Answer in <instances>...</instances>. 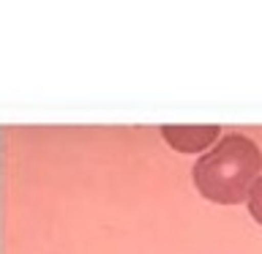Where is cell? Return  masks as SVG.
Returning <instances> with one entry per match:
<instances>
[{
	"label": "cell",
	"mask_w": 262,
	"mask_h": 254,
	"mask_svg": "<svg viewBox=\"0 0 262 254\" xmlns=\"http://www.w3.org/2000/svg\"><path fill=\"white\" fill-rule=\"evenodd\" d=\"M262 172V151L243 134L221 137L208 153L196 159L191 175L200 194L219 205H237Z\"/></svg>",
	"instance_id": "1"
},
{
	"label": "cell",
	"mask_w": 262,
	"mask_h": 254,
	"mask_svg": "<svg viewBox=\"0 0 262 254\" xmlns=\"http://www.w3.org/2000/svg\"><path fill=\"white\" fill-rule=\"evenodd\" d=\"M161 137L178 153H202L213 142H219V126H161Z\"/></svg>",
	"instance_id": "2"
},
{
	"label": "cell",
	"mask_w": 262,
	"mask_h": 254,
	"mask_svg": "<svg viewBox=\"0 0 262 254\" xmlns=\"http://www.w3.org/2000/svg\"><path fill=\"white\" fill-rule=\"evenodd\" d=\"M246 200H249V213L254 216V221L262 224V175L254 180V186L249 188V197H246Z\"/></svg>",
	"instance_id": "3"
}]
</instances>
